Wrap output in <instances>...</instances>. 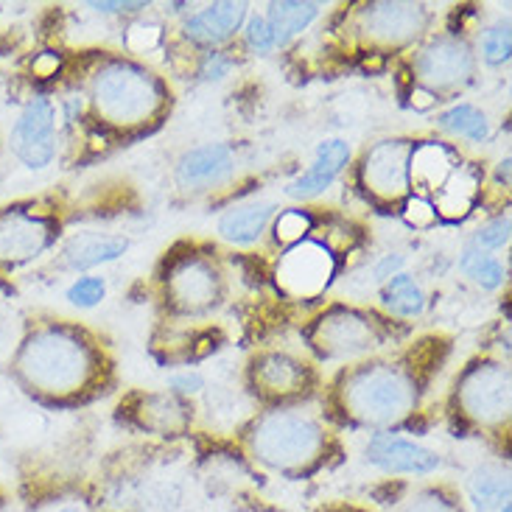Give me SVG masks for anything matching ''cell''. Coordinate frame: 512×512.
Instances as JSON below:
<instances>
[{
  "label": "cell",
  "instance_id": "6da1fadb",
  "mask_svg": "<svg viewBox=\"0 0 512 512\" xmlns=\"http://www.w3.org/2000/svg\"><path fill=\"white\" fill-rule=\"evenodd\" d=\"M250 451L277 473L314 471L325 454V431L314 417L300 412H269L250 431Z\"/></svg>",
  "mask_w": 512,
  "mask_h": 512
},
{
  "label": "cell",
  "instance_id": "7a4b0ae2",
  "mask_svg": "<svg viewBox=\"0 0 512 512\" xmlns=\"http://www.w3.org/2000/svg\"><path fill=\"white\" fill-rule=\"evenodd\" d=\"M17 367L31 387L62 395L87 384L93 375V353L73 333L48 328L23 345Z\"/></svg>",
  "mask_w": 512,
  "mask_h": 512
},
{
  "label": "cell",
  "instance_id": "3957f363",
  "mask_svg": "<svg viewBox=\"0 0 512 512\" xmlns=\"http://www.w3.org/2000/svg\"><path fill=\"white\" fill-rule=\"evenodd\" d=\"M347 415L364 426H392L415 406L412 378L392 367H361L342 384Z\"/></svg>",
  "mask_w": 512,
  "mask_h": 512
},
{
  "label": "cell",
  "instance_id": "277c9868",
  "mask_svg": "<svg viewBox=\"0 0 512 512\" xmlns=\"http://www.w3.org/2000/svg\"><path fill=\"white\" fill-rule=\"evenodd\" d=\"M163 84L132 62H110L93 79V101L112 124H143L163 107Z\"/></svg>",
  "mask_w": 512,
  "mask_h": 512
},
{
  "label": "cell",
  "instance_id": "5b68a950",
  "mask_svg": "<svg viewBox=\"0 0 512 512\" xmlns=\"http://www.w3.org/2000/svg\"><path fill=\"white\" fill-rule=\"evenodd\" d=\"M56 112L48 98L28 101L26 110L14 121L12 152L28 168H45L56 152Z\"/></svg>",
  "mask_w": 512,
  "mask_h": 512
},
{
  "label": "cell",
  "instance_id": "8992f818",
  "mask_svg": "<svg viewBox=\"0 0 512 512\" xmlns=\"http://www.w3.org/2000/svg\"><path fill=\"white\" fill-rule=\"evenodd\" d=\"M459 398L473 420L501 423L510 415V373L496 364H482L465 375Z\"/></svg>",
  "mask_w": 512,
  "mask_h": 512
},
{
  "label": "cell",
  "instance_id": "52a82bcc",
  "mask_svg": "<svg viewBox=\"0 0 512 512\" xmlns=\"http://www.w3.org/2000/svg\"><path fill=\"white\" fill-rule=\"evenodd\" d=\"M364 459L389 476H429L440 468V457L423 445L403 440L392 431H378L364 448Z\"/></svg>",
  "mask_w": 512,
  "mask_h": 512
},
{
  "label": "cell",
  "instance_id": "ba28073f",
  "mask_svg": "<svg viewBox=\"0 0 512 512\" xmlns=\"http://www.w3.org/2000/svg\"><path fill=\"white\" fill-rule=\"evenodd\" d=\"M51 227L31 213L6 210L0 213V263L20 266V263L40 258L51 244Z\"/></svg>",
  "mask_w": 512,
  "mask_h": 512
},
{
  "label": "cell",
  "instance_id": "9c48e42d",
  "mask_svg": "<svg viewBox=\"0 0 512 512\" xmlns=\"http://www.w3.org/2000/svg\"><path fill=\"white\" fill-rule=\"evenodd\" d=\"M409 160H412L409 143H403V140L378 143L364 160L367 188L384 199H401L409 191Z\"/></svg>",
  "mask_w": 512,
  "mask_h": 512
},
{
  "label": "cell",
  "instance_id": "30bf717a",
  "mask_svg": "<svg viewBox=\"0 0 512 512\" xmlns=\"http://www.w3.org/2000/svg\"><path fill=\"white\" fill-rule=\"evenodd\" d=\"M317 345L325 356L333 359H347V356H359L378 345L375 328L359 314L353 311H333L331 317H325L317 328Z\"/></svg>",
  "mask_w": 512,
  "mask_h": 512
},
{
  "label": "cell",
  "instance_id": "8fae6325",
  "mask_svg": "<svg viewBox=\"0 0 512 512\" xmlns=\"http://www.w3.org/2000/svg\"><path fill=\"white\" fill-rule=\"evenodd\" d=\"M333 275V258L319 244H297L283 258L277 277L297 297H314L328 286Z\"/></svg>",
  "mask_w": 512,
  "mask_h": 512
},
{
  "label": "cell",
  "instance_id": "7c38bea8",
  "mask_svg": "<svg viewBox=\"0 0 512 512\" xmlns=\"http://www.w3.org/2000/svg\"><path fill=\"white\" fill-rule=\"evenodd\" d=\"M415 68L417 76L429 87H454L473 73L471 48L454 37L434 40L423 54L417 56Z\"/></svg>",
  "mask_w": 512,
  "mask_h": 512
},
{
  "label": "cell",
  "instance_id": "4fadbf2b",
  "mask_svg": "<svg viewBox=\"0 0 512 512\" xmlns=\"http://www.w3.org/2000/svg\"><path fill=\"white\" fill-rule=\"evenodd\" d=\"M236 174V157L224 143H208L185 152L177 163V182L188 191L216 188Z\"/></svg>",
  "mask_w": 512,
  "mask_h": 512
},
{
  "label": "cell",
  "instance_id": "5bb4252c",
  "mask_svg": "<svg viewBox=\"0 0 512 512\" xmlns=\"http://www.w3.org/2000/svg\"><path fill=\"white\" fill-rule=\"evenodd\" d=\"M347 163H350V146H347L345 140H325V143H319L311 168L305 174H300L297 180L289 182L286 196L297 199V202L317 199V196H322L331 188Z\"/></svg>",
  "mask_w": 512,
  "mask_h": 512
},
{
  "label": "cell",
  "instance_id": "9a60e30c",
  "mask_svg": "<svg viewBox=\"0 0 512 512\" xmlns=\"http://www.w3.org/2000/svg\"><path fill=\"white\" fill-rule=\"evenodd\" d=\"M247 23V3H213L185 20V37L196 45L216 48Z\"/></svg>",
  "mask_w": 512,
  "mask_h": 512
},
{
  "label": "cell",
  "instance_id": "2e32d148",
  "mask_svg": "<svg viewBox=\"0 0 512 512\" xmlns=\"http://www.w3.org/2000/svg\"><path fill=\"white\" fill-rule=\"evenodd\" d=\"M370 34L387 42H406L426 26V14L412 3H375L364 14Z\"/></svg>",
  "mask_w": 512,
  "mask_h": 512
},
{
  "label": "cell",
  "instance_id": "e0dca14e",
  "mask_svg": "<svg viewBox=\"0 0 512 512\" xmlns=\"http://www.w3.org/2000/svg\"><path fill=\"white\" fill-rule=\"evenodd\" d=\"M219 283L205 261H185L171 275V297L185 311H202L216 303Z\"/></svg>",
  "mask_w": 512,
  "mask_h": 512
},
{
  "label": "cell",
  "instance_id": "ac0fdd59",
  "mask_svg": "<svg viewBox=\"0 0 512 512\" xmlns=\"http://www.w3.org/2000/svg\"><path fill=\"white\" fill-rule=\"evenodd\" d=\"M275 205L272 202H244L224 213L219 219V236L236 247H250L263 236L266 224L275 216Z\"/></svg>",
  "mask_w": 512,
  "mask_h": 512
},
{
  "label": "cell",
  "instance_id": "d6986e66",
  "mask_svg": "<svg viewBox=\"0 0 512 512\" xmlns=\"http://www.w3.org/2000/svg\"><path fill=\"white\" fill-rule=\"evenodd\" d=\"M126 238L118 236H98V233H90V236H76L70 238L68 247L62 250V261L68 269H76V272H87V269H96L101 263L118 261L126 252Z\"/></svg>",
  "mask_w": 512,
  "mask_h": 512
},
{
  "label": "cell",
  "instance_id": "ffe728a7",
  "mask_svg": "<svg viewBox=\"0 0 512 512\" xmlns=\"http://www.w3.org/2000/svg\"><path fill=\"white\" fill-rule=\"evenodd\" d=\"M322 12L319 3H300V0H283V3H272L266 12V26L272 31L275 45H289L297 34H303L305 28L311 26Z\"/></svg>",
  "mask_w": 512,
  "mask_h": 512
},
{
  "label": "cell",
  "instance_id": "44dd1931",
  "mask_svg": "<svg viewBox=\"0 0 512 512\" xmlns=\"http://www.w3.org/2000/svg\"><path fill=\"white\" fill-rule=\"evenodd\" d=\"M476 512H499L510 507V476L501 468H479L468 482Z\"/></svg>",
  "mask_w": 512,
  "mask_h": 512
},
{
  "label": "cell",
  "instance_id": "7402d4cb",
  "mask_svg": "<svg viewBox=\"0 0 512 512\" xmlns=\"http://www.w3.org/2000/svg\"><path fill=\"white\" fill-rule=\"evenodd\" d=\"M255 381L261 384L266 392H275V395H286V392H297L303 387L305 370L289 356H280V353H272V356H263L258 364H255Z\"/></svg>",
  "mask_w": 512,
  "mask_h": 512
},
{
  "label": "cell",
  "instance_id": "603a6c76",
  "mask_svg": "<svg viewBox=\"0 0 512 512\" xmlns=\"http://www.w3.org/2000/svg\"><path fill=\"white\" fill-rule=\"evenodd\" d=\"M437 126L454 135V138H465L471 143H485L490 138V121L479 107L473 104H454L445 112L437 115Z\"/></svg>",
  "mask_w": 512,
  "mask_h": 512
},
{
  "label": "cell",
  "instance_id": "cb8c5ba5",
  "mask_svg": "<svg viewBox=\"0 0 512 512\" xmlns=\"http://www.w3.org/2000/svg\"><path fill=\"white\" fill-rule=\"evenodd\" d=\"M381 303L387 305L392 314L398 317H417L426 308V294L415 283V277L395 275L389 277L381 289Z\"/></svg>",
  "mask_w": 512,
  "mask_h": 512
},
{
  "label": "cell",
  "instance_id": "d4e9b609",
  "mask_svg": "<svg viewBox=\"0 0 512 512\" xmlns=\"http://www.w3.org/2000/svg\"><path fill=\"white\" fill-rule=\"evenodd\" d=\"M459 269H462V275L471 277L476 286H482V289L487 291L499 289L501 283H504V266H501L493 255L473 250V247H468V250L462 252Z\"/></svg>",
  "mask_w": 512,
  "mask_h": 512
},
{
  "label": "cell",
  "instance_id": "484cf974",
  "mask_svg": "<svg viewBox=\"0 0 512 512\" xmlns=\"http://www.w3.org/2000/svg\"><path fill=\"white\" fill-rule=\"evenodd\" d=\"M395 512H462V504L454 493H448L443 487H426L412 499L403 501Z\"/></svg>",
  "mask_w": 512,
  "mask_h": 512
},
{
  "label": "cell",
  "instance_id": "4316f807",
  "mask_svg": "<svg viewBox=\"0 0 512 512\" xmlns=\"http://www.w3.org/2000/svg\"><path fill=\"white\" fill-rule=\"evenodd\" d=\"M507 241H510V216L504 213V216H496V219H490L487 224H482L471 238V247L479 252H490L501 250V247H507Z\"/></svg>",
  "mask_w": 512,
  "mask_h": 512
},
{
  "label": "cell",
  "instance_id": "83f0119b",
  "mask_svg": "<svg viewBox=\"0 0 512 512\" xmlns=\"http://www.w3.org/2000/svg\"><path fill=\"white\" fill-rule=\"evenodd\" d=\"M512 54V34L510 23H496L485 31L482 37V56H485L487 65H501L507 62Z\"/></svg>",
  "mask_w": 512,
  "mask_h": 512
},
{
  "label": "cell",
  "instance_id": "f1b7e54d",
  "mask_svg": "<svg viewBox=\"0 0 512 512\" xmlns=\"http://www.w3.org/2000/svg\"><path fill=\"white\" fill-rule=\"evenodd\" d=\"M104 294H107V283H104V277H79L73 286L68 289V300L73 305H79V308H93L104 300Z\"/></svg>",
  "mask_w": 512,
  "mask_h": 512
},
{
  "label": "cell",
  "instance_id": "f546056e",
  "mask_svg": "<svg viewBox=\"0 0 512 512\" xmlns=\"http://www.w3.org/2000/svg\"><path fill=\"white\" fill-rule=\"evenodd\" d=\"M244 42H247V48L255 51V54H269L275 48L272 31L266 26V20L258 17V14L247 20V26H244Z\"/></svg>",
  "mask_w": 512,
  "mask_h": 512
},
{
  "label": "cell",
  "instance_id": "4dcf8cb0",
  "mask_svg": "<svg viewBox=\"0 0 512 512\" xmlns=\"http://www.w3.org/2000/svg\"><path fill=\"white\" fill-rule=\"evenodd\" d=\"M311 227V219L300 213V210H289V213H283L280 216V222H277V238H283V241H294V238H303V233Z\"/></svg>",
  "mask_w": 512,
  "mask_h": 512
},
{
  "label": "cell",
  "instance_id": "1f68e13d",
  "mask_svg": "<svg viewBox=\"0 0 512 512\" xmlns=\"http://www.w3.org/2000/svg\"><path fill=\"white\" fill-rule=\"evenodd\" d=\"M233 59L230 56L219 54V51H210L208 56H205V62H202V70H199V76L205 79V82H219V79H224L230 70H233Z\"/></svg>",
  "mask_w": 512,
  "mask_h": 512
},
{
  "label": "cell",
  "instance_id": "d6a6232c",
  "mask_svg": "<svg viewBox=\"0 0 512 512\" xmlns=\"http://www.w3.org/2000/svg\"><path fill=\"white\" fill-rule=\"evenodd\" d=\"M168 389L177 395H196L205 389V378L199 373H177L168 378Z\"/></svg>",
  "mask_w": 512,
  "mask_h": 512
},
{
  "label": "cell",
  "instance_id": "836d02e7",
  "mask_svg": "<svg viewBox=\"0 0 512 512\" xmlns=\"http://www.w3.org/2000/svg\"><path fill=\"white\" fill-rule=\"evenodd\" d=\"M403 263H406V258H403L401 252H392V255H384V258H381V261H378L373 266L375 280H378V283H387L389 277L401 275Z\"/></svg>",
  "mask_w": 512,
  "mask_h": 512
},
{
  "label": "cell",
  "instance_id": "e575fe53",
  "mask_svg": "<svg viewBox=\"0 0 512 512\" xmlns=\"http://www.w3.org/2000/svg\"><path fill=\"white\" fill-rule=\"evenodd\" d=\"M90 9H96L101 14H135L140 9H146V3H132V0H115V3H90Z\"/></svg>",
  "mask_w": 512,
  "mask_h": 512
},
{
  "label": "cell",
  "instance_id": "d590c367",
  "mask_svg": "<svg viewBox=\"0 0 512 512\" xmlns=\"http://www.w3.org/2000/svg\"><path fill=\"white\" fill-rule=\"evenodd\" d=\"M507 177H510V157H507L499 168V180H507Z\"/></svg>",
  "mask_w": 512,
  "mask_h": 512
},
{
  "label": "cell",
  "instance_id": "8d00e7d4",
  "mask_svg": "<svg viewBox=\"0 0 512 512\" xmlns=\"http://www.w3.org/2000/svg\"><path fill=\"white\" fill-rule=\"evenodd\" d=\"M59 512H79L76 507H65V510H59Z\"/></svg>",
  "mask_w": 512,
  "mask_h": 512
},
{
  "label": "cell",
  "instance_id": "74e56055",
  "mask_svg": "<svg viewBox=\"0 0 512 512\" xmlns=\"http://www.w3.org/2000/svg\"><path fill=\"white\" fill-rule=\"evenodd\" d=\"M499 512H512V507H504V510H499Z\"/></svg>",
  "mask_w": 512,
  "mask_h": 512
}]
</instances>
